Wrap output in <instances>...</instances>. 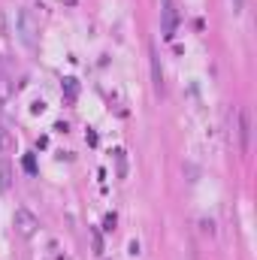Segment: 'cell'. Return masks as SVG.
I'll return each mask as SVG.
<instances>
[{
	"instance_id": "cell-1",
	"label": "cell",
	"mask_w": 257,
	"mask_h": 260,
	"mask_svg": "<svg viewBox=\"0 0 257 260\" xmlns=\"http://www.w3.org/2000/svg\"><path fill=\"white\" fill-rule=\"evenodd\" d=\"M176 27H179L176 0H160V34H164V40H176Z\"/></svg>"
},
{
	"instance_id": "cell-2",
	"label": "cell",
	"mask_w": 257,
	"mask_h": 260,
	"mask_svg": "<svg viewBox=\"0 0 257 260\" xmlns=\"http://www.w3.org/2000/svg\"><path fill=\"white\" fill-rule=\"evenodd\" d=\"M15 34H18V40L27 46V49H37V24H34V18H30V12H18V18H15Z\"/></svg>"
},
{
	"instance_id": "cell-3",
	"label": "cell",
	"mask_w": 257,
	"mask_h": 260,
	"mask_svg": "<svg viewBox=\"0 0 257 260\" xmlns=\"http://www.w3.org/2000/svg\"><path fill=\"white\" fill-rule=\"evenodd\" d=\"M12 221H15V227H18V233H21V236H34V230L40 227V221L34 218V212H27L24 206H18V209H15V218H12Z\"/></svg>"
},
{
	"instance_id": "cell-4",
	"label": "cell",
	"mask_w": 257,
	"mask_h": 260,
	"mask_svg": "<svg viewBox=\"0 0 257 260\" xmlns=\"http://www.w3.org/2000/svg\"><path fill=\"white\" fill-rule=\"evenodd\" d=\"M239 145L242 151H248L251 145V112L248 109H239Z\"/></svg>"
},
{
	"instance_id": "cell-5",
	"label": "cell",
	"mask_w": 257,
	"mask_h": 260,
	"mask_svg": "<svg viewBox=\"0 0 257 260\" xmlns=\"http://www.w3.org/2000/svg\"><path fill=\"white\" fill-rule=\"evenodd\" d=\"M151 76H154V91L160 94L164 91V70H160V61H157V52L151 49Z\"/></svg>"
},
{
	"instance_id": "cell-6",
	"label": "cell",
	"mask_w": 257,
	"mask_h": 260,
	"mask_svg": "<svg viewBox=\"0 0 257 260\" xmlns=\"http://www.w3.org/2000/svg\"><path fill=\"white\" fill-rule=\"evenodd\" d=\"M115 167H118V179H127V154H124V148H115Z\"/></svg>"
},
{
	"instance_id": "cell-7",
	"label": "cell",
	"mask_w": 257,
	"mask_h": 260,
	"mask_svg": "<svg viewBox=\"0 0 257 260\" xmlns=\"http://www.w3.org/2000/svg\"><path fill=\"white\" fill-rule=\"evenodd\" d=\"M9 179H12L9 164H6V157L0 154V191H9Z\"/></svg>"
},
{
	"instance_id": "cell-8",
	"label": "cell",
	"mask_w": 257,
	"mask_h": 260,
	"mask_svg": "<svg viewBox=\"0 0 257 260\" xmlns=\"http://www.w3.org/2000/svg\"><path fill=\"white\" fill-rule=\"evenodd\" d=\"M91 239H94V251H97V254H103V236H100V230H97V227L91 230Z\"/></svg>"
},
{
	"instance_id": "cell-9",
	"label": "cell",
	"mask_w": 257,
	"mask_h": 260,
	"mask_svg": "<svg viewBox=\"0 0 257 260\" xmlns=\"http://www.w3.org/2000/svg\"><path fill=\"white\" fill-rule=\"evenodd\" d=\"M21 164H24V170H27V173H37V164H34V157H30V154H27Z\"/></svg>"
},
{
	"instance_id": "cell-10",
	"label": "cell",
	"mask_w": 257,
	"mask_h": 260,
	"mask_svg": "<svg viewBox=\"0 0 257 260\" xmlns=\"http://www.w3.org/2000/svg\"><path fill=\"white\" fill-rule=\"evenodd\" d=\"M6 151V130H3V124H0V154Z\"/></svg>"
},
{
	"instance_id": "cell-11",
	"label": "cell",
	"mask_w": 257,
	"mask_h": 260,
	"mask_svg": "<svg viewBox=\"0 0 257 260\" xmlns=\"http://www.w3.org/2000/svg\"><path fill=\"white\" fill-rule=\"evenodd\" d=\"M230 3H233V12H242L245 9V0H230Z\"/></svg>"
}]
</instances>
